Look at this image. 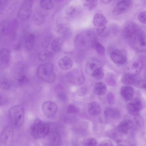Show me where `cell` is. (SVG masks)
I'll list each match as a JSON object with an SVG mask.
<instances>
[{
  "label": "cell",
  "mask_w": 146,
  "mask_h": 146,
  "mask_svg": "<svg viewBox=\"0 0 146 146\" xmlns=\"http://www.w3.org/2000/svg\"><path fill=\"white\" fill-rule=\"evenodd\" d=\"M122 36L136 51L145 52V33L137 24L131 23L127 25L123 30Z\"/></svg>",
  "instance_id": "obj_1"
},
{
  "label": "cell",
  "mask_w": 146,
  "mask_h": 146,
  "mask_svg": "<svg viewBox=\"0 0 146 146\" xmlns=\"http://www.w3.org/2000/svg\"><path fill=\"white\" fill-rule=\"evenodd\" d=\"M97 36L92 31L83 32L78 35L74 40L75 45L78 49L85 50L94 47L97 42Z\"/></svg>",
  "instance_id": "obj_2"
},
{
  "label": "cell",
  "mask_w": 146,
  "mask_h": 146,
  "mask_svg": "<svg viewBox=\"0 0 146 146\" xmlns=\"http://www.w3.org/2000/svg\"><path fill=\"white\" fill-rule=\"evenodd\" d=\"M9 116L10 121L15 128L21 127L25 119V110L22 105L13 106L9 110Z\"/></svg>",
  "instance_id": "obj_3"
},
{
  "label": "cell",
  "mask_w": 146,
  "mask_h": 146,
  "mask_svg": "<svg viewBox=\"0 0 146 146\" xmlns=\"http://www.w3.org/2000/svg\"><path fill=\"white\" fill-rule=\"evenodd\" d=\"M49 131L48 124L38 118L34 120L30 127L32 136L36 139L45 137L48 134Z\"/></svg>",
  "instance_id": "obj_4"
},
{
  "label": "cell",
  "mask_w": 146,
  "mask_h": 146,
  "mask_svg": "<svg viewBox=\"0 0 146 146\" xmlns=\"http://www.w3.org/2000/svg\"><path fill=\"white\" fill-rule=\"evenodd\" d=\"M37 74L41 80L48 83L53 82L56 77L54 65L51 63H46L40 65L37 70Z\"/></svg>",
  "instance_id": "obj_5"
},
{
  "label": "cell",
  "mask_w": 146,
  "mask_h": 146,
  "mask_svg": "<svg viewBox=\"0 0 146 146\" xmlns=\"http://www.w3.org/2000/svg\"><path fill=\"white\" fill-rule=\"evenodd\" d=\"M33 1L32 0H25L22 3L18 13L19 19L22 21L27 20L31 15Z\"/></svg>",
  "instance_id": "obj_6"
},
{
  "label": "cell",
  "mask_w": 146,
  "mask_h": 146,
  "mask_svg": "<svg viewBox=\"0 0 146 146\" xmlns=\"http://www.w3.org/2000/svg\"><path fill=\"white\" fill-rule=\"evenodd\" d=\"M110 57L115 63L122 64H124L127 60V53L125 50L117 48L113 50L110 53Z\"/></svg>",
  "instance_id": "obj_7"
},
{
  "label": "cell",
  "mask_w": 146,
  "mask_h": 146,
  "mask_svg": "<svg viewBox=\"0 0 146 146\" xmlns=\"http://www.w3.org/2000/svg\"><path fill=\"white\" fill-rule=\"evenodd\" d=\"M14 131L12 126L10 125L5 126L0 134V141L1 144L6 146L9 145L12 141Z\"/></svg>",
  "instance_id": "obj_8"
},
{
  "label": "cell",
  "mask_w": 146,
  "mask_h": 146,
  "mask_svg": "<svg viewBox=\"0 0 146 146\" xmlns=\"http://www.w3.org/2000/svg\"><path fill=\"white\" fill-rule=\"evenodd\" d=\"M132 4L133 2L131 0L121 1L113 7L112 13L114 15H118L125 13L130 9Z\"/></svg>",
  "instance_id": "obj_9"
},
{
  "label": "cell",
  "mask_w": 146,
  "mask_h": 146,
  "mask_svg": "<svg viewBox=\"0 0 146 146\" xmlns=\"http://www.w3.org/2000/svg\"><path fill=\"white\" fill-rule=\"evenodd\" d=\"M42 108L44 115L48 118H51L56 114L58 107L56 104L51 101H47L42 105Z\"/></svg>",
  "instance_id": "obj_10"
},
{
  "label": "cell",
  "mask_w": 146,
  "mask_h": 146,
  "mask_svg": "<svg viewBox=\"0 0 146 146\" xmlns=\"http://www.w3.org/2000/svg\"><path fill=\"white\" fill-rule=\"evenodd\" d=\"M102 67L100 60L94 57H90L87 60L85 64V70L87 73L91 75L92 73L97 69Z\"/></svg>",
  "instance_id": "obj_11"
},
{
  "label": "cell",
  "mask_w": 146,
  "mask_h": 146,
  "mask_svg": "<svg viewBox=\"0 0 146 146\" xmlns=\"http://www.w3.org/2000/svg\"><path fill=\"white\" fill-rule=\"evenodd\" d=\"M126 108L128 112L131 115H139L142 108L141 102L139 99L136 98L132 102L127 104Z\"/></svg>",
  "instance_id": "obj_12"
},
{
  "label": "cell",
  "mask_w": 146,
  "mask_h": 146,
  "mask_svg": "<svg viewBox=\"0 0 146 146\" xmlns=\"http://www.w3.org/2000/svg\"><path fill=\"white\" fill-rule=\"evenodd\" d=\"M68 76L69 82L74 85L80 86L84 82V78L81 71H72L69 73Z\"/></svg>",
  "instance_id": "obj_13"
},
{
  "label": "cell",
  "mask_w": 146,
  "mask_h": 146,
  "mask_svg": "<svg viewBox=\"0 0 146 146\" xmlns=\"http://www.w3.org/2000/svg\"><path fill=\"white\" fill-rule=\"evenodd\" d=\"M11 60L10 51L5 48L0 49V62L2 67H6L9 65Z\"/></svg>",
  "instance_id": "obj_14"
},
{
  "label": "cell",
  "mask_w": 146,
  "mask_h": 146,
  "mask_svg": "<svg viewBox=\"0 0 146 146\" xmlns=\"http://www.w3.org/2000/svg\"><path fill=\"white\" fill-rule=\"evenodd\" d=\"M134 126V125L131 120L127 119L121 122L119 124L117 129L119 133L126 134Z\"/></svg>",
  "instance_id": "obj_15"
},
{
  "label": "cell",
  "mask_w": 146,
  "mask_h": 146,
  "mask_svg": "<svg viewBox=\"0 0 146 146\" xmlns=\"http://www.w3.org/2000/svg\"><path fill=\"white\" fill-rule=\"evenodd\" d=\"M121 95L125 100H131L134 94V89L129 86H122L120 89Z\"/></svg>",
  "instance_id": "obj_16"
},
{
  "label": "cell",
  "mask_w": 146,
  "mask_h": 146,
  "mask_svg": "<svg viewBox=\"0 0 146 146\" xmlns=\"http://www.w3.org/2000/svg\"><path fill=\"white\" fill-rule=\"evenodd\" d=\"M69 21L65 17H60L56 20V25L58 31L60 33H64L67 31Z\"/></svg>",
  "instance_id": "obj_17"
},
{
  "label": "cell",
  "mask_w": 146,
  "mask_h": 146,
  "mask_svg": "<svg viewBox=\"0 0 146 146\" xmlns=\"http://www.w3.org/2000/svg\"><path fill=\"white\" fill-rule=\"evenodd\" d=\"M105 117L108 119H114L118 118L120 116L119 111L117 109L112 107H108L104 111Z\"/></svg>",
  "instance_id": "obj_18"
},
{
  "label": "cell",
  "mask_w": 146,
  "mask_h": 146,
  "mask_svg": "<svg viewBox=\"0 0 146 146\" xmlns=\"http://www.w3.org/2000/svg\"><path fill=\"white\" fill-rule=\"evenodd\" d=\"M71 59L67 56H64L61 58L58 61V65L60 68L62 70L70 69L72 65Z\"/></svg>",
  "instance_id": "obj_19"
},
{
  "label": "cell",
  "mask_w": 146,
  "mask_h": 146,
  "mask_svg": "<svg viewBox=\"0 0 146 146\" xmlns=\"http://www.w3.org/2000/svg\"><path fill=\"white\" fill-rule=\"evenodd\" d=\"M107 23L106 17L102 14L97 13L94 15L93 23L95 26L99 27L105 26Z\"/></svg>",
  "instance_id": "obj_20"
},
{
  "label": "cell",
  "mask_w": 146,
  "mask_h": 146,
  "mask_svg": "<svg viewBox=\"0 0 146 146\" xmlns=\"http://www.w3.org/2000/svg\"><path fill=\"white\" fill-rule=\"evenodd\" d=\"M101 111V106L97 102H91L88 106V112L91 115L93 116L97 115L100 113Z\"/></svg>",
  "instance_id": "obj_21"
},
{
  "label": "cell",
  "mask_w": 146,
  "mask_h": 146,
  "mask_svg": "<svg viewBox=\"0 0 146 146\" xmlns=\"http://www.w3.org/2000/svg\"><path fill=\"white\" fill-rule=\"evenodd\" d=\"M137 75H134L129 73L123 74L121 78L122 83L127 85L130 86L134 84Z\"/></svg>",
  "instance_id": "obj_22"
},
{
  "label": "cell",
  "mask_w": 146,
  "mask_h": 146,
  "mask_svg": "<svg viewBox=\"0 0 146 146\" xmlns=\"http://www.w3.org/2000/svg\"><path fill=\"white\" fill-rule=\"evenodd\" d=\"M62 44L63 40L61 38H55L53 40L50 44L51 49L54 52H59L61 50Z\"/></svg>",
  "instance_id": "obj_23"
},
{
  "label": "cell",
  "mask_w": 146,
  "mask_h": 146,
  "mask_svg": "<svg viewBox=\"0 0 146 146\" xmlns=\"http://www.w3.org/2000/svg\"><path fill=\"white\" fill-rule=\"evenodd\" d=\"M93 90L96 94L99 96L102 95L104 94L106 91V86L103 82H98L94 85Z\"/></svg>",
  "instance_id": "obj_24"
},
{
  "label": "cell",
  "mask_w": 146,
  "mask_h": 146,
  "mask_svg": "<svg viewBox=\"0 0 146 146\" xmlns=\"http://www.w3.org/2000/svg\"><path fill=\"white\" fill-rule=\"evenodd\" d=\"M10 22L7 20H5L0 23V40L8 34Z\"/></svg>",
  "instance_id": "obj_25"
},
{
  "label": "cell",
  "mask_w": 146,
  "mask_h": 146,
  "mask_svg": "<svg viewBox=\"0 0 146 146\" xmlns=\"http://www.w3.org/2000/svg\"><path fill=\"white\" fill-rule=\"evenodd\" d=\"M35 37L34 34L33 33L29 34L26 37L25 40V45L28 50L32 49L35 44Z\"/></svg>",
  "instance_id": "obj_26"
},
{
  "label": "cell",
  "mask_w": 146,
  "mask_h": 146,
  "mask_svg": "<svg viewBox=\"0 0 146 146\" xmlns=\"http://www.w3.org/2000/svg\"><path fill=\"white\" fill-rule=\"evenodd\" d=\"M143 66V63L141 61L136 60L134 62L131 66L132 73L134 75H137L141 71Z\"/></svg>",
  "instance_id": "obj_27"
},
{
  "label": "cell",
  "mask_w": 146,
  "mask_h": 146,
  "mask_svg": "<svg viewBox=\"0 0 146 146\" xmlns=\"http://www.w3.org/2000/svg\"><path fill=\"white\" fill-rule=\"evenodd\" d=\"M18 28V23L16 20H14L10 23L8 34L11 38H15Z\"/></svg>",
  "instance_id": "obj_28"
},
{
  "label": "cell",
  "mask_w": 146,
  "mask_h": 146,
  "mask_svg": "<svg viewBox=\"0 0 146 146\" xmlns=\"http://www.w3.org/2000/svg\"><path fill=\"white\" fill-rule=\"evenodd\" d=\"M53 53L48 50H43L39 53L38 59L41 61H44L50 59L53 57Z\"/></svg>",
  "instance_id": "obj_29"
},
{
  "label": "cell",
  "mask_w": 146,
  "mask_h": 146,
  "mask_svg": "<svg viewBox=\"0 0 146 146\" xmlns=\"http://www.w3.org/2000/svg\"><path fill=\"white\" fill-rule=\"evenodd\" d=\"M11 82L9 78L4 76L0 78V87L3 90H9L11 88Z\"/></svg>",
  "instance_id": "obj_30"
},
{
  "label": "cell",
  "mask_w": 146,
  "mask_h": 146,
  "mask_svg": "<svg viewBox=\"0 0 146 146\" xmlns=\"http://www.w3.org/2000/svg\"><path fill=\"white\" fill-rule=\"evenodd\" d=\"M40 4L43 9L48 10L51 9L54 6L53 2L50 0H41L40 2Z\"/></svg>",
  "instance_id": "obj_31"
},
{
  "label": "cell",
  "mask_w": 146,
  "mask_h": 146,
  "mask_svg": "<svg viewBox=\"0 0 146 146\" xmlns=\"http://www.w3.org/2000/svg\"><path fill=\"white\" fill-rule=\"evenodd\" d=\"M96 33L99 36L102 37H105L109 35L110 30L105 26L100 27L97 29Z\"/></svg>",
  "instance_id": "obj_32"
},
{
  "label": "cell",
  "mask_w": 146,
  "mask_h": 146,
  "mask_svg": "<svg viewBox=\"0 0 146 146\" xmlns=\"http://www.w3.org/2000/svg\"><path fill=\"white\" fill-rule=\"evenodd\" d=\"M133 85L136 87L140 88H146L145 80L141 78L137 77L136 78Z\"/></svg>",
  "instance_id": "obj_33"
},
{
  "label": "cell",
  "mask_w": 146,
  "mask_h": 146,
  "mask_svg": "<svg viewBox=\"0 0 146 146\" xmlns=\"http://www.w3.org/2000/svg\"><path fill=\"white\" fill-rule=\"evenodd\" d=\"M97 141L96 139L90 137L85 139L82 143L83 146H96Z\"/></svg>",
  "instance_id": "obj_34"
},
{
  "label": "cell",
  "mask_w": 146,
  "mask_h": 146,
  "mask_svg": "<svg viewBox=\"0 0 146 146\" xmlns=\"http://www.w3.org/2000/svg\"><path fill=\"white\" fill-rule=\"evenodd\" d=\"M97 0H88L86 1L84 4V6L89 10L91 11L95 9L97 6Z\"/></svg>",
  "instance_id": "obj_35"
},
{
  "label": "cell",
  "mask_w": 146,
  "mask_h": 146,
  "mask_svg": "<svg viewBox=\"0 0 146 146\" xmlns=\"http://www.w3.org/2000/svg\"><path fill=\"white\" fill-rule=\"evenodd\" d=\"M104 72L102 68H100L94 72L91 76L97 79L102 78L104 76Z\"/></svg>",
  "instance_id": "obj_36"
},
{
  "label": "cell",
  "mask_w": 146,
  "mask_h": 146,
  "mask_svg": "<svg viewBox=\"0 0 146 146\" xmlns=\"http://www.w3.org/2000/svg\"><path fill=\"white\" fill-rule=\"evenodd\" d=\"M34 19L35 22L37 25H40L42 24L44 20V17L41 13H36L34 14Z\"/></svg>",
  "instance_id": "obj_37"
},
{
  "label": "cell",
  "mask_w": 146,
  "mask_h": 146,
  "mask_svg": "<svg viewBox=\"0 0 146 146\" xmlns=\"http://www.w3.org/2000/svg\"><path fill=\"white\" fill-rule=\"evenodd\" d=\"M94 47L97 53L100 55H104L105 52V48L104 47L101 43L98 42L95 44Z\"/></svg>",
  "instance_id": "obj_38"
},
{
  "label": "cell",
  "mask_w": 146,
  "mask_h": 146,
  "mask_svg": "<svg viewBox=\"0 0 146 146\" xmlns=\"http://www.w3.org/2000/svg\"><path fill=\"white\" fill-rule=\"evenodd\" d=\"M17 81L19 84L23 85L28 81V79L26 75L24 74L19 75L17 78Z\"/></svg>",
  "instance_id": "obj_39"
},
{
  "label": "cell",
  "mask_w": 146,
  "mask_h": 146,
  "mask_svg": "<svg viewBox=\"0 0 146 146\" xmlns=\"http://www.w3.org/2000/svg\"><path fill=\"white\" fill-rule=\"evenodd\" d=\"M79 109L76 106L72 105L70 104L67 107V111L68 113L70 114L76 113L78 112Z\"/></svg>",
  "instance_id": "obj_40"
},
{
  "label": "cell",
  "mask_w": 146,
  "mask_h": 146,
  "mask_svg": "<svg viewBox=\"0 0 146 146\" xmlns=\"http://www.w3.org/2000/svg\"><path fill=\"white\" fill-rule=\"evenodd\" d=\"M9 102L8 97L3 94H0V106H5L8 104Z\"/></svg>",
  "instance_id": "obj_41"
},
{
  "label": "cell",
  "mask_w": 146,
  "mask_h": 146,
  "mask_svg": "<svg viewBox=\"0 0 146 146\" xmlns=\"http://www.w3.org/2000/svg\"><path fill=\"white\" fill-rule=\"evenodd\" d=\"M51 143L52 145H56L58 143L60 139V137L57 133H54L51 138Z\"/></svg>",
  "instance_id": "obj_42"
},
{
  "label": "cell",
  "mask_w": 146,
  "mask_h": 146,
  "mask_svg": "<svg viewBox=\"0 0 146 146\" xmlns=\"http://www.w3.org/2000/svg\"><path fill=\"white\" fill-rule=\"evenodd\" d=\"M146 12L143 11L139 13L138 19L139 21L143 24H146Z\"/></svg>",
  "instance_id": "obj_43"
},
{
  "label": "cell",
  "mask_w": 146,
  "mask_h": 146,
  "mask_svg": "<svg viewBox=\"0 0 146 146\" xmlns=\"http://www.w3.org/2000/svg\"><path fill=\"white\" fill-rule=\"evenodd\" d=\"M99 146H113L111 141L109 140H105L101 142Z\"/></svg>",
  "instance_id": "obj_44"
},
{
  "label": "cell",
  "mask_w": 146,
  "mask_h": 146,
  "mask_svg": "<svg viewBox=\"0 0 146 146\" xmlns=\"http://www.w3.org/2000/svg\"><path fill=\"white\" fill-rule=\"evenodd\" d=\"M86 92V89L82 87L78 89L77 92V94L80 96H82L85 95Z\"/></svg>",
  "instance_id": "obj_45"
},
{
  "label": "cell",
  "mask_w": 146,
  "mask_h": 146,
  "mask_svg": "<svg viewBox=\"0 0 146 146\" xmlns=\"http://www.w3.org/2000/svg\"><path fill=\"white\" fill-rule=\"evenodd\" d=\"M75 8L73 6H70L68 7L66 11L67 14L68 15H72L74 13L75 11Z\"/></svg>",
  "instance_id": "obj_46"
},
{
  "label": "cell",
  "mask_w": 146,
  "mask_h": 146,
  "mask_svg": "<svg viewBox=\"0 0 146 146\" xmlns=\"http://www.w3.org/2000/svg\"><path fill=\"white\" fill-rule=\"evenodd\" d=\"M8 1L0 0V11L3 9L6 6Z\"/></svg>",
  "instance_id": "obj_47"
},
{
  "label": "cell",
  "mask_w": 146,
  "mask_h": 146,
  "mask_svg": "<svg viewBox=\"0 0 146 146\" xmlns=\"http://www.w3.org/2000/svg\"><path fill=\"white\" fill-rule=\"evenodd\" d=\"M50 38H47V39L43 41L42 43V45L44 46V47H46L49 45V43L50 40L49 39Z\"/></svg>",
  "instance_id": "obj_48"
},
{
  "label": "cell",
  "mask_w": 146,
  "mask_h": 146,
  "mask_svg": "<svg viewBox=\"0 0 146 146\" xmlns=\"http://www.w3.org/2000/svg\"><path fill=\"white\" fill-rule=\"evenodd\" d=\"M21 47V44L20 42H19L15 44L14 46V48L15 50H18Z\"/></svg>",
  "instance_id": "obj_49"
},
{
  "label": "cell",
  "mask_w": 146,
  "mask_h": 146,
  "mask_svg": "<svg viewBox=\"0 0 146 146\" xmlns=\"http://www.w3.org/2000/svg\"><path fill=\"white\" fill-rule=\"evenodd\" d=\"M118 146H132L131 145H129L125 143V142L121 141H119L118 143Z\"/></svg>",
  "instance_id": "obj_50"
},
{
  "label": "cell",
  "mask_w": 146,
  "mask_h": 146,
  "mask_svg": "<svg viewBox=\"0 0 146 146\" xmlns=\"http://www.w3.org/2000/svg\"><path fill=\"white\" fill-rule=\"evenodd\" d=\"M101 1L102 3L104 4H106L110 3L111 1L109 0H101Z\"/></svg>",
  "instance_id": "obj_51"
}]
</instances>
